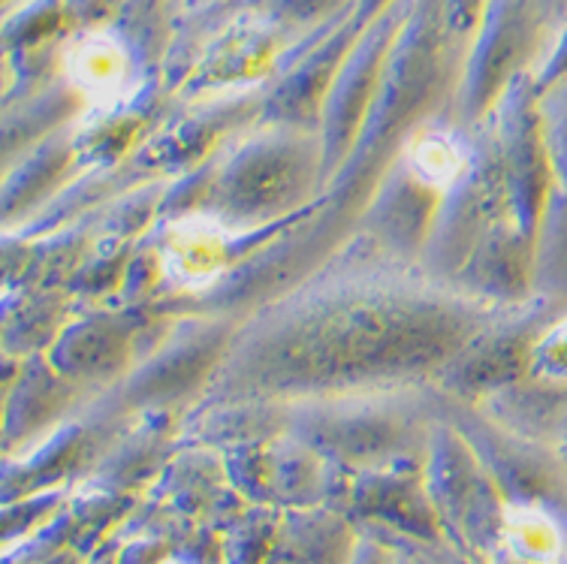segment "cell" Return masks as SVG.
<instances>
[{"instance_id":"obj_1","label":"cell","mask_w":567,"mask_h":564,"mask_svg":"<svg viewBox=\"0 0 567 564\" xmlns=\"http://www.w3.org/2000/svg\"><path fill=\"white\" fill-rule=\"evenodd\" d=\"M61 76L91 112H115L133 94L136 64L118 33L87 28L64 45Z\"/></svg>"},{"instance_id":"obj_4","label":"cell","mask_w":567,"mask_h":564,"mask_svg":"<svg viewBox=\"0 0 567 564\" xmlns=\"http://www.w3.org/2000/svg\"><path fill=\"white\" fill-rule=\"evenodd\" d=\"M502 537L507 553L525 564H553L561 553L556 522L537 507H507Z\"/></svg>"},{"instance_id":"obj_5","label":"cell","mask_w":567,"mask_h":564,"mask_svg":"<svg viewBox=\"0 0 567 564\" xmlns=\"http://www.w3.org/2000/svg\"><path fill=\"white\" fill-rule=\"evenodd\" d=\"M537 369L549 378H567V324L553 329L537 348Z\"/></svg>"},{"instance_id":"obj_3","label":"cell","mask_w":567,"mask_h":564,"mask_svg":"<svg viewBox=\"0 0 567 564\" xmlns=\"http://www.w3.org/2000/svg\"><path fill=\"white\" fill-rule=\"evenodd\" d=\"M404 170L411 175V182L425 191L447 194L468 170V152L456 133L429 127L423 133H414L404 145Z\"/></svg>"},{"instance_id":"obj_2","label":"cell","mask_w":567,"mask_h":564,"mask_svg":"<svg viewBox=\"0 0 567 564\" xmlns=\"http://www.w3.org/2000/svg\"><path fill=\"white\" fill-rule=\"evenodd\" d=\"M236 260V233L208 212L175 217L161 236V269L178 290L199 294L224 278Z\"/></svg>"}]
</instances>
